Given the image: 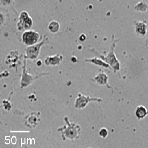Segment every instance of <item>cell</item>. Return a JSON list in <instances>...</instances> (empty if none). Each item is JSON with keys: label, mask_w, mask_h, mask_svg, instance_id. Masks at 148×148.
<instances>
[{"label": "cell", "mask_w": 148, "mask_h": 148, "mask_svg": "<svg viewBox=\"0 0 148 148\" xmlns=\"http://www.w3.org/2000/svg\"><path fill=\"white\" fill-rule=\"evenodd\" d=\"M120 39H115L114 35L113 34L112 36V41L110 46L109 52L106 56L102 55L99 53L97 51L95 50V48L90 49V51L97 56L98 57L100 58L106 63L109 64L112 69H113L114 72L115 73L119 71L120 69V62L117 59L114 53L115 48L116 46V43L119 41Z\"/></svg>", "instance_id": "cell-1"}, {"label": "cell", "mask_w": 148, "mask_h": 148, "mask_svg": "<svg viewBox=\"0 0 148 148\" xmlns=\"http://www.w3.org/2000/svg\"><path fill=\"white\" fill-rule=\"evenodd\" d=\"M64 119L66 125L60 130L62 133L63 138L71 141L78 138L81 130L80 125L70 123L67 117H65Z\"/></svg>", "instance_id": "cell-2"}, {"label": "cell", "mask_w": 148, "mask_h": 148, "mask_svg": "<svg viewBox=\"0 0 148 148\" xmlns=\"http://www.w3.org/2000/svg\"><path fill=\"white\" fill-rule=\"evenodd\" d=\"M49 42V40L48 36L44 35L42 38V40L36 44L28 46L25 49V58L32 60H36L40 54L41 49L42 46L48 44Z\"/></svg>", "instance_id": "cell-3"}, {"label": "cell", "mask_w": 148, "mask_h": 148, "mask_svg": "<svg viewBox=\"0 0 148 148\" xmlns=\"http://www.w3.org/2000/svg\"><path fill=\"white\" fill-rule=\"evenodd\" d=\"M32 18L27 12L23 10L21 12L18 17V21L16 25L17 29L20 31L25 32L30 30L33 26Z\"/></svg>", "instance_id": "cell-4"}, {"label": "cell", "mask_w": 148, "mask_h": 148, "mask_svg": "<svg viewBox=\"0 0 148 148\" xmlns=\"http://www.w3.org/2000/svg\"><path fill=\"white\" fill-rule=\"evenodd\" d=\"M40 38L39 32L34 30L24 32L21 37L22 43L28 46L38 43Z\"/></svg>", "instance_id": "cell-5"}, {"label": "cell", "mask_w": 148, "mask_h": 148, "mask_svg": "<svg viewBox=\"0 0 148 148\" xmlns=\"http://www.w3.org/2000/svg\"><path fill=\"white\" fill-rule=\"evenodd\" d=\"M103 101L102 99L100 98L90 97L89 96H86L80 94L75 101V106L77 109H83L90 102L96 101L100 103Z\"/></svg>", "instance_id": "cell-6"}, {"label": "cell", "mask_w": 148, "mask_h": 148, "mask_svg": "<svg viewBox=\"0 0 148 148\" xmlns=\"http://www.w3.org/2000/svg\"><path fill=\"white\" fill-rule=\"evenodd\" d=\"M109 76L103 71H100L98 73L92 78V80L96 84L101 86H106L109 89H113V88L108 83Z\"/></svg>", "instance_id": "cell-7"}, {"label": "cell", "mask_w": 148, "mask_h": 148, "mask_svg": "<svg viewBox=\"0 0 148 148\" xmlns=\"http://www.w3.org/2000/svg\"><path fill=\"white\" fill-rule=\"evenodd\" d=\"M135 32L137 36H144L147 32V21L146 20L143 21L136 20L134 21Z\"/></svg>", "instance_id": "cell-8"}, {"label": "cell", "mask_w": 148, "mask_h": 148, "mask_svg": "<svg viewBox=\"0 0 148 148\" xmlns=\"http://www.w3.org/2000/svg\"><path fill=\"white\" fill-rule=\"evenodd\" d=\"M63 59V55L58 53L55 55L46 56L45 59V62L47 66H57L60 64Z\"/></svg>", "instance_id": "cell-9"}, {"label": "cell", "mask_w": 148, "mask_h": 148, "mask_svg": "<svg viewBox=\"0 0 148 148\" xmlns=\"http://www.w3.org/2000/svg\"><path fill=\"white\" fill-rule=\"evenodd\" d=\"M84 61L86 62H89L93 63L96 65L100 66L105 68L109 69L111 70L112 69L109 64L106 63L100 58L97 57V56H95L93 58L86 59H84Z\"/></svg>", "instance_id": "cell-10"}, {"label": "cell", "mask_w": 148, "mask_h": 148, "mask_svg": "<svg viewBox=\"0 0 148 148\" xmlns=\"http://www.w3.org/2000/svg\"><path fill=\"white\" fill-rule=\"evenodd\" d=\"M148 112L143 106L140 105L137 107L135 112L136 117L139 120L145 118L147 115Z\"/></svg>", "instance_id": "cell-11"}, {"label": "cell", "mask_w": 148, "mask_h": 148, "mask_svg": "<svg viewBox=\"0 0 148 148\" xmlns=\"http://www.w3.org/2000/svg\"><path fill=\"white\" fill-rule=\"evenodd\" d=\"M48 29L51 32L55 34L57 33L60 28V23L58 21L53 20L49 23Z\"/></svg>", "instance_id": "cell-12"}, {"label": "cell", "mask_w": 148, "mask_h": 148, "mask_svg": "<svg viewBox=\"0 0 148 148\" xmlns=\"http://www.w3.org/2000/svg\"><path fill=\"white\" fill-rule=\"evenodd\" d=\"M134 9L138 11L146 12L148 8V5L145 1H140L134 6Z\"/></svg>", "instance_id": "cell-13"}, {"label": "cell", "mask_w": 148, "mask_h": 148, "mask_svg": "<svg viewBox=\"0 0 148 148\" xmlns=\"http://www.w3.org/2000/svg\"><path fill=\"white\" fill-rule=\"evenodd\" d=\"M99 134V135L101 138H106L108 136L109 132L106 128L103 127L100 130Z\"/></svg>", "instance_id": "cell-14"}, {"label": "cell", "mask_w": 148, "mask_h": 148, "mask_svg": "<svg viewBox=\"0 0 148 148\" xmlns=\"http://www.w3.org/2000/svg\"><path fill=\"white\" fill-rule=\"evenodd\" d=\"M86 38V37L85 36V35H84V34H82V35H80V40H81V41H83V39H84V40H85Z\"/></svg>", "instance_id": "cell-15"}]
</instances>
